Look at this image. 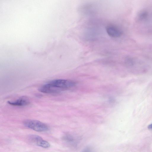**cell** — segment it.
<instances>
[{"label":"cell","mask_w":152,"mask_h":152,"mask_svg":"<svg viewBox=\"0 0 152 152\" xmlns=\"http://www.w3.org/2000/svg\"><path fill=\"white\" fill-rule=\"evenodd\" d=\"M76 84L73 81L65 79H56L51 80L40 87L39 90L48 94H54L74 86Z\"/></svg>","instance_id":"cell-1"},{"label":"cell","mask_w":152,"mask_h":152,"mask_svg":"<svg viewBox=\"0 0 152 152\" xmlns=\"http://www.w3.org/2000/svg\"><path fill=\"white\" fill-rule=\"evenodd\" d=\"M27 127L38 132H43L49 129L48 126L39 121L34 120H27L23 122Z\"/></svg>","instance_id":"cell-2"},{"label":"cell","mask_w":152,"mask_h":152,"mask_svg":"<svg viewBox=\"0 0 152 152\" xmlns=\"http://www.w3.org/2000/svg\"><path fill=\"white\" fill-rule=\"evenodd\" d=\"M29 141L33 144L42 147L47 148L50 146V143L38 135L31 134L28 137Z\"/></svg>","instance_id":"cell-3"},{"label":"cell","mask_w":152,"mask_h":152,"mask_svg":"<svg viewBox=\"0 0 152 152\" xmlns=\"http://www.w3.org/2000/svg\"><path fill=\"white\" fill-rule=\"evenodd\" d=\"M106 31L108 35L113 38L120 37L122 34L121 31L118 28L113 26H109L106 28Z\"/></svg>","instance_id":"cell-4"},{"label":"cell","mask_w":152,"mask_h":152,"mask_svg":"<svg viewBox=\"0 0 152 152\" xmlns=\"http://www.w3.org/2000/svg\"><path fill=\"white\" fill-rule=\"evenodd\" d=\"M10 104L15 106H23L28 105L30 102L27 97L25 96H22L14 101H8Z\"/></svg>","instance_id":"cell-5"},{"label":"cell","mask_w":152,"mask_h":152,"mask_svg":"<svg viewBox=\"0 0 152 152\" xmlns=\"http://www.w3.org/2000/svg\"><path fill=\"white\" fill-rule=\"evenodd\" d=\"M148 128L150 129H152V124L149 125L148 126Z\"/></svg>","instance_id":"cell-6"}]
</instances>
